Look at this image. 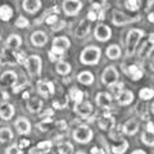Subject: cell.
Segmentation results:
<instances>
[{
	"mask_svg": "<svg viewBox=\"0 0 154 154\" xmlns=\"http://www.w3.org/2000/svg\"><path fill=\"white\" fill-rule=\"evenodd\" d=\"M100 55H102V50H100V48L91 45V46L85 48V49L82 50L80 59H81V63H82V64L94 66V64L99 63Z\"/></svg>",
	"mask_w": 154,
	"mask_h": 154,
	"instance_id": "6da1fadb",
	"label": "cell"
},
{
	"mask_svg": "<svg viewBox=\"0 0 154 154\" xmlns=\"http://www.w3.org/2000/svg\"><path fill=\"white\" fill-rule=\"evenodd\" d=\"M144 35L143 30L139 28H132L131 31H128L127 37H126V54L127 57H132L136 51V48L139 41L141 40V37Z\"/></svg>",
	"mask_w": 154,
	"mask_h": 154,
	"instance_id": "7a4b0ae2",
	"label": "cell"
},
{
	"mask_svg": "<svg viewBox=\"0 0 154 154\" xmlns=\"http://www.w3.org/2000/svg\"><path fill=\"white\" fill-rule=\"evenodd\" d=\"M26 69L28 72V75L31 77H36L41 73V58L38 55L32 54L25 60Z\"/></svg>",
	"mask_w": 154,
	"mask_h": 154,
	"instance_id": "3957f363",
	"label": "cell"
},
{
	"mask_svg": "<svg viewBox=\"0 0 154 154\" xmlns=\"http://www.w3.org/2000/svg\"><path fill=\"white\" fill-rule=\"evenodd\" d=\"M73 139L77 143L88 144L91 141V139H93V131H91V128L89 126L81 125V126H79L73 131Z\"/></svg>",
	"mask_w": 154,
	"mask_h": 154,
	"instance_id": "277c9868",
	"label": "cell"
},
{
	"mask_svg": "<svg viewBox=\"0 0 154 154\" xmlns=\"http://www.w3.org/2000/svg\"><path fill=\"white\" fill-rule=\"evenodd\" d=\"M71 45V41L66 36H59L55 37L53 40V46H51V53H54L55 55L62 58V55L64 54V51L68 49Z\"/></svg>",
	"mask_w": 154,
	"mask_h": 154,
	"instance_id": "5b68a950",
	"label": "cell"
},
{
	"mask_svg": "<svg viewBox=\"0 0 154 154\" xmlns=\"http://www.w3.org/2000/svg\"><path fill=\"white\" fill-rule=\"evenodd\" d=\"M113 23L116 26H125V25H128V23H134V22H137V21H140V16L139 17H128L126 16L125 13L122 12H119V11H114L113 12Z\"/></svg>",
	"mask_w": 154,
	"mask_h": 154,
	"instance_id": "8992f818",
	"label": "cell"
},
{
	"mask_svg": "<svg viewBox=\"0 0 154 154\" xmlns=\"http://www.w3.org/2000/svg\"><path fill=\"white\" fill-rule=\"evenodd\" d=\"M102 81H103V84L107 85V86H110L114 82H117L118 81V71L116 69L114 66H109L104 69L103 75H102Z\"/></svg>",
	"mask_w": 154,
	"mask_h": 154,
	"instance_id": "52a82bcc",
	"label": "cell"
},
{
	"mask_svg": "<svg viewBox=\"0 0 154 154\" xmlns=\"http://www.w3.org/2000/svg\"><path fill=\"white\" fill-rule=\"evenodd\" d=\"M37 91H38V94L42 95L44 98H50V96H53L55 93L54 84L50 82V81H46V80H40L37 82Z\"/></svg>",
	"mask_w": 154,
	"mask_h": 154,
	"instance_id": "ba28073f",
	"label": "cell"
},
{
	"mask_svg": "<svg viewBox=\"0 0 154 154\" xmlns=\"http://www.w3.org/2000/svg\"><path fill=\"white\" fill-rule=\"evenodd\" d=\"M82 8L81 0H64L63 2V11L67 16H76Z\"/></svg>",
	"mask_w": 154,
	"mask_h": 154,
	"instance_id": "9c48e42d",
	"label": "cell"
},
{
	"mask_svg": "<svg viewBox=\"0 0 154 154\" xmlns=\"http://www.w3.org/2000/svg\"><path fill=\"white\" fill-rule=\"evenodd\" d=\"M18 80V76L16 72L13 71H7L0 76V88L5 89V88H12V86L16 85Z\"/></svg>",
	"mask_w": 154,
	"mask_h": 154,
	"instance_id": "30bf717a",
	"label": "cell"
},
{
	"mask_svg": "<svg viewBox=\"0 0 154 154\" xmlns=\"http://www.w3.org/2000/svg\"><path fill=\"white\" fill-rule=\"evenodd\" d=\"M94 35H95V38L99 41H107L112 36V31L110 28L105 25H98L95 27V31H94Z\"/></svg>",
	"mask_w": 154,
	"mask_h": 154,
	"instance_id": "8fae6325",
	"label": "cell"
},
{
	"mask_svg": "<svg viewBox=\"0 0 154 154\" xmlns=\"http://www.w3.org/2000/svg\"><path fill=\"white\" fill-rule=\"evenodd\" d=\"M75 112L82 118H88L93 112V105L89 102H81L79 104H75Z\"/></svg>",
	"mask_w": 154,
	"mask_h": 154,
	"instance_id": "7c38bea8",
	"label": "cell"
},
{
	"mask_svg": "<svg viewBox=\"0 0 154 154\" xmlns=\"http://www.w3.org/2000/svg\"><path fill=\"white\" fill-rule=\"evenodd\" d=\"M14 126H16L18 134L21 135H27L31 131V123L28 122V119L25 117H19L16 122H14Z\"/></svg>",
	"mask_w": 154,
	"mask_h": 154,
	"instance_id": "4fadbf2b",
	"label": "cell"
},
{
	"mask_svg": "<svg viewBox=\"0 0 154 154\" xmlns=\"http://www.w3.org/2000/svg\"><path fill=\"white\" fill-rule=\"evenodd\" d=\"M98 125H99V127L102 128L103 131H110V130L114 127L116 121H114V118L112 117V116L105 114V116H103V117L99 118Z\"/></svg>",
	"mask_w": 154,
	"mask_h": 154,
	"instance_id": "5bb4252c",
	"label": "cell"
},
{
	"mask_svg": "<svg viewBox=\"0 0 154 154\" xmlns=\"http://www.w3.org/2000/svg\"><path fill=\"white\" fill-rule=\"evenodd\" d=\"M31 42L33 46H44L46 42H48V36L45 32L42 31H35L31 35Z\"/></svg>",
	"mask_w": 154,
	"mask_h": 154,
	"instance_id": "9a60e30c",
	"label": "cell"
},
{
	"mask_svg": "<svg viewBox=\"0 0 154 154\" xmlns=\"http://www.w3.org/2000/svg\"><path fill=\"white\" fill-rule=\"evenodd\" d=\"M51 145H53V143L51 141H41L40 144H37L36 146H33L30 149V154H46V153H49L50 152V149H51Z\"/></svg>",
	"mask_w": 154,
	"mask_h": 154,
	"instance_id": "2e32d148",
	"label": "cell"
},
{
	"mask_svg": "<svg viewBox=\"0 0 154 154\" xmlns=\"http://www.w3.org/2000/svg\"><path fill=\"white\" fill-rule=\"evenodd\" d=\"M89 31H90V21L88 18H85L80 22V25L77 26V28L75 30V36L82 38V37H85L86 35H88Z\"/></svg>",
	"mask_w": 154,
	"mask_h": 154,
	"instance_id": "e0dca14e",
	"label": "cell"
},
{
	"mask_svg": "<svg viewBox=\"0 0 154 154\" xmlns=\"http://www.w3.org/2000/svg\"><path fill=\"white\" fill-rule=\"evenodd\" d=\"M42 108V100L37 96H32V98L27 99V109L31 113H37L40 112Z\"/></svg>",
	"mask_w": 154,
	"mask_h": 154,
	"instance_id": "ac0fdd59",
	"label": "cell"
},
{
	"mask_svg": "<svg viewBox=\"0 0 154 154\" xmlns=\"http://www.w3.org/2000/svg\"><path fill=\"white\" fill-rule=\"evenodd\" d=\"M21 44H22L21 36L17 35V33H12V35L8 37V40H7V46H5V49L12 50V51H16L18 48L21 46Z\"/></svg>",
	"mask_w": 154,
	"mask_h": 154,
	"instance_id": "d6986e66",
	"label": "cell"
},
{
	"mask_svg": "<svg viewBox=\"0 0 154 154\" xmlns=\"http://www.w3.org/2000/svg\"><path fill=\"white\" fill-rule=\"evenodd\" d=\"M14 116V107L9 103H3L0 104V117L2 119H5V121H9L11 118H13Z\"/></svg>",
	"mask_w": 154,
	"mask_h": 154,
	"instance_id": "ffe728a7",
	"label": "cell"
},
{
	"mask_svg": "<svg viewBox=\"0 0 154 154\" xmlns=\"http://www.w3.org/2000/svg\"><path fill=\"white\" fill-rule=\"evenodd\" d=\"M95 100H96V104L103 109L109 108L110 104H112V96H110L108 93H99L98 95H96Z\"/></svg>",
	"mask_w": 154,
	"mask_h": 154,
	"instance_id": "44dd1931",
	"label": "cell"
},
{
	"mask_svg": "<svg viewBox=\"0 0 154 154\" xmlns=\"http://www.w3.org/2000/svg\"><path fill=\"white\" fill-rule=\"evenodd\" d=\"M23 9L27 12V13H36L38 9L41 8V2L40 0H23Z\"/></svg>",
	"mask_w": 154,
	"mask_h": 154,
	"instance_id": "7402d4cb",
	"label": "cell"
},
{
	"mask_svg": "<svg viewBox=\"0 0 154 154\" xmlns=\"http://www.w3.org/2000/svg\"><path fill=\"white\" fill-rule=\"evenodd\" d=\"M139 130V122L136 118H131L123 125V132L126 135H135Z\"/></svg>",
	"mask_w": 154,
	"mask_h": 154,
	"instance_id": "603a6c76",
	"label": "cell"
},
{
	"mask_svg": "<svg viewBox=\"0 0 154 154\" xmlns=\"http://www.w3.org/2000/svg\"><path fill=\"white\" fill-rule=\"evenodd\" d=\"M117 100L121 105H128L130 103H132L134 100V94L132 91H128V90H122L121 93L117 95Z\"/></svg>",
	"mask_w": 154,
	"mask_h": 154,
	"instance_id": "cb8c5ba5",
	"label": "cell"
},
{
	"mask_svg": "<svg viewBox=\"0 0 154 154\" xmlns=\"http://www.w3.org/2000/svg\"><path fill=\"white\" fill-rule=\"evenodd\" d=\"M127 149H128V141L122 137L118 139V144H113L112 145V152L114 154H123Z\"/></svg>",
	"mask_w": 154,
	"mask_h": 154,
	"instance_id": "d4e9b609",
	"label": "cell"
},
{
	"mask_svg": "<svg viewBox=\"0 0 154 154\" xmlns=\"http://www.w3.org/2000/svg\"><path fill=\"white\" fill-rule=\"evenodd\" d=\"M126 73L130 76V79L132 81H139L143 77V71L135 64L128 66V68L126 69Z\"/></svg>",
	"mask_w": 154,
	"mask_h": 154,
	"instance_id": "484cf974",
	"label": "cell"
},
{
	"mask_svg": "<svg viewBox=\"0 0 154 154\" xmlns=\"http://www.w3.org/2000/svg\"><path fill=\"white\" fill-rule=\"evenodd\" d=\"M0 63L2 64H16V58H14V51L4 49L3 50V55L0 58Z\"/></svg>",
	"mask_w": 154,
	"mask_h": 154,
	"instance_id": "4316f807",
	"label": "cell"
},
{
	"mask_svg": "<svg viewBox=\"0 0 154 154\" xmlns=\"http://www.w3.org/2000/svg\"><path fill=\"white\" fill-rule=\"evenodd\" d=\"M77 80H79L81 84H84V85H91L94 82V75L91 73V72H89V71H84V72H81V73L77 76Z\"/></svg>",
	"mask_w": 154,
	"mask_h": 154,
	"instance_id": "83f0119b",
	"label": "cell"
},
{
	"mask_svg": "<svg viewBox=\"0 0 154 154\" xmlns=\"http://www.w3.org/2000/svg\"><path fill=\"white\" fill-rule=\"evenodd\" d=\"M55 71L59 75H63V76L68 75L71 72V64L67 63V62H64V60H59L57 63V66H55Z\"/></svg>",
	"mask_w": 154,
	"mask_h": 154,
	"instance_id": "f1b7e54d",
	"label": "cell"
},
{
	"mask_svg": "<svg viewBox=\"0 0 154 154\" xmlns=\"http://www.w3.org/2000/svg\"><path fill=\"white\" fill-rule=\"evenodd\" d=\"M68 98H71L72 100H73L75 104H79V103H81L84 100V93L81 90L76 89V88H72L69 90V96Z\"/></svg>",
	"mask_w": 154,
	"mask_h": 154,
	"instance_id": "f546056e",
	"label": "cell"
},
{
	"mask_svg": "<svg viewBox=\"0 0 154 154\" xmlns=\"http://www.w3.org/2000/svg\"><path fill=\"white\" fill-rule=\"evenodd\" d=\"M107 57L109 59H118L121 57V49H119V46L116 44L110 45L107 49Z\"/></svg>",
	"mask_w": 154,
	"mask_h": 154,
	"instance_id": "4dcf8cb0",
	"label": "cell"
},
{
	"mask_svg": "<svg viewBox=\"0 0 154 154\" xmlns=\"http://www.w3.org/2000/svg\"><path fill=\"white\" fill-rule=\"evenodd\" d=\"M13 16V9L9 5H2L0 7V19L2 21H9Z\"/></svg>",
	"mask_w": 154,
	"mask_h": 154,
	"instance_id": "1f68e13d",
	"label": "cell"
},
{
	"mask_svg": "<svg viewBox=\"0 0 154 154\" xmlns=\"http://www.w3.org/2000/svg\"><path fill=\"white\" fill-rule=\"evenodd\" d=\"M13 137V132L9 127H2L0 128V141L7 143Z\"/></svg>",
	"mask_w": 154,
	"mask_h": 154,
	"instance_id": "d6a6232c",
	"label": "cell"
},
{
	"mask_svg": "<svg viewBox=\"0 0 154 154\" xmlns=\"http://www.w3.org/2000/svg\"><path fill=\"white\" fill-rule=\"evenodd\" d=\"M141 4V0H125V7L131 12H136L139 11Z\"/></svg>",
	"mask_w": 154,
	"mask_h": 154,
	"instance_id": "836d02e7",
	"label": "cell"
},
{
	"mask_svg": "<svg viewBox=\"0 0 154 154\" xmlns=\"http://www.w3.org/2000/svg\"><path fill=\"white\" fill-rule=\"evenodd\" d=\"M58 153L59 154H72L73 153V145L71 143H63L58 146Z\"/></svg>",
	"mask_w": 154,
	"mask_h": 154,
	"instance_id": "e575fe53",
	"label": "cell"
},
{
	"mask_svg": "<svg viewBox=\"0 0 154 154\" xmlns=\"http://www.w3.org/2000/svg\"><path fill=\"white\" fill-rule=\"evenodd\" d=\"M51 125H54V121H53L50 117H48V118L44 119V121H41L40 123H37V128L40 130V131L45 132V131H48V130H50Z\"/></svg>",
	"mask_w": 154,
	"mask_h": 154,
	"instance_id": "d590c367",
	"label": "cell"
},
{
	"mask_svg": "<svg viewBox=\"0 0 154 154\" xmlns=\"http://www.w3.org/2000/svg\"><path fill=\"white\" fill-rule=\"evenodd\" d=\"M141 140L145 145H149V146H153L154 145V140H153V132H149V131H145L143 135H141Z\"/></svg>",
	"mask_w": 154,
	"mask_h": 154,
	"instance_id": "8d00e7d4",
	"label": "cell"
},
{
	"mask_svg": "<svg viewBox=\"0 0 154 154\" xmlns=\"http://www.w3.org/2000/svg\"><path fill=\"white\" fill-rule=\"evenodd\" d=\"M154 95V91L153 89H149V88H145V89H141L140 90V98L143 100H150Z\"/></svg>",
	"mask_w": 154,
	"mask_h": 154,
	"instance_id": "74e56055",
	"label": "cell"
},
{
	"mask_svg": "<svg viewBox=\"0 0 154 154\" xmlns=\"http://www.w3.org/2000/svg\"><path fill=\"white\" fill-rule=\"evenodd\" d=\"M28 19L26 17H23V16H19L17 18V21H16V26L18 28H25V27H28Z\"/></svg>",
	"mask_w": 154,
	"mask_h": 154,
	"instance_id": "f35d334b",
	"label": "cell"
},
{
	"mask_svg": "<svg viewBox=\"0 0 154 154\" xmlns=\"http://www.w3.org/2000/svg\"><path fill=\"white\" fill-rule=\"evenodd\" d=\"M68 100H69V99H68V96H66L63 102H58V100H57V102L53 103V107L57 108V109H63V108L67 107V104H68Z\"/></svg>",
	"mask_w": 154,
	"mask_h": 154,
	"instance_id": "ab89813d",
	"label": "cell"
},
{
	"mask_svg": "<svg viewBox=\"0 0 154 154\" xmlns=\"http://www.w3.org/2000/svg\"><path fill=\"white\" fill-rule=\"evenodd\" d=\"M110 90L114 93V95L117 96L121 91L123 90V84H117V82H114L113 85H110Z\"/></svg>",
	"mask_w": 154,
	"mask_h": 154,
	"instance_id": "60d3db41",
	"label": "cell"
},
{
	"mask_svg": "<svg viewBox=\"0 0 154 154\" xmlns=\"http://www.w3.org/2000/svg\"><path fill=\"white\" fill-rule=\"evenodd\" d=\"M14 58H16L17 63H25V60H26V57L23 51H14Z\"/></svg>",
	"mask_w": 154,
	"mask_h": 154,
	"instance_id": "b9f144b4",
	"label": "cell"
},
{
	"mask_svg": "<svg viewBox=\"0 0 154 154\" xmlns=\"http://www.w3.org/2000/svg\"><path fill=\"white\" fill-rule=\"evenodd\" d=\"M5 154H22V149H19L18 145H11L7 149Z\"/></svg>",
	"mask_w": 154,
	"mask_h": 154,
	"instance_id": "7bdbcfd3",
	"label": "cell"
},
{
	"mask_svg": "<svg viewBox=\"0 0 154 154\" xmlns=\"http://www.w3.org/2000/svg\"><path fill=\"white\" fill-rule=\"evenodd\" d=\"M90 2V4L93 5L94 8H102V7H104L105 5V3H107V0H89Z\"/></svg>",
	"mask_w": 154,
	"mask_h": 154,
	"instance_id": "ee69618b",
	"label": "cell"
},
{
	"mask_svg": "<svg viewBox=\"0 0 154 154\" xmlns=\"http://www.w3.org/2000/svg\"><path fill=\"white\" fill-rule=\"evenodd\" d=\"M57 21H58V16H57V14H50V16L45 17V22L48 23V25H50V26L54 25Z\"/></svg>",
	"mask_w": 154,
	"mask_h": 154,
	"instance_id": "f6af8a7d",
	"label": "cell"
},
{
	"mask_svg": "<svg viewBox=\"0 0 154 154\" xmlns=\"http://www.w3.org/2000/svg\"><path fill=\"white\" fill-rule=\"evenodd\" d=\"M98 18V13H95L94 11H90L89 14H88V19L91 22V21H95V19Z\"/></svg>",
	"mask_w": 154,
	"mask_h": 154,
	"instance_id": "bcb514c9",
	"label": "cell"
},
{
	"mask_svg": "<svg viewBox=\"0 0 154 154\" xmlns=\"http://www.w3.org/2000/svg\"><path fill=\"white\" fill-rule=\"evenodd\" d=\"M91 154H107V153H105L103 149H100L98 146H94L93 149H91Z\"/></svg>",
	"mask_w": 154,
	"mask_h": 154,
	"instance_id": "7dc6e473",
	"label": "cell"
},
{
	"mask_svg": "<svg viewBox=\"0 0 154 154\" xmlns=\"http://www.w3.org/2000/svg\"><path fill=\"white\" fill-rule=\"evenodd\" d=\"M28 145H30V141L26 140V139H23V140H21V143H19L18 148H19V149H23V148H27Z\"/></svg>",
	"mask_w": 154,
	"mask_h": 154,
	"instance_id": "c3c4849f",
	"label": "cell"
},
{
	"mask_svg": "<svg viewBox=\"0 0 154 154\" xmlns=\"http://www.w3.org/2000/svg\"><path fill=\"white\" fill-rule=\"evenodd\" d=\"M53 114H54V110H53V109H49V110H46V112L42 113V114L40 116V117H41V118H44V117H46V118H48V117H51Z\"/></svg>",
	"mask_w": 154,
	"mask_h": 154,
	"instance_id": "681fc988",
	"label": "cell"
},
{
	"mask_svg": "<svg viewBox=\"0 0 154 154\" xmlns=\"http://www.w3.org/2000/svg\"><path fill=\"white\" fill-rule=\"evenodd\" d=\"M153 127H154V126H153V122H149V123H148V126H146V128H148L146 131H149V132H153V131H154Z\"/></svg>",
	"mask_w": 154,
	"mask_h": 154,
	"instance_id": "f907efd6",
	"label": "cell"
},
{
	"mask_svg": "<svg viewBox=\"0 0 154 154\" xmlns=\"http://www.w3.org/2000/svg\"><path fill=\"white\" fill-rule=\"evenodd\" d=\"M131 154H146V153L144 152V150H140V149H139V150H135V152H132Z\"/></svg>",
	"mask_w": 154,
	"mask_h": 154,
	"instance_id": "816d5d0a",
	"label": "cell"
},
{
	"mask_svg": "<svg viewBox=\"0 0 154 154\" xmlns=\"http://www.w3.org/2000/svg\"><path fill=\"white\" fill-rule=\"evenodd\" d=\"M153 16H154L153 13H150V14H149V16H148V19H149V21H150L152 23H153V21H154V19H153Z\"/></svg>",
	"mask_w": 154,
	"mask_h": 154,
	"instance_id": "f5cc1de1",
	"label": "cell"
},
{
	"mask_svg": "<svg viewBox=\"0 0 154 154\" xmlns=\"http://www.w3.org/2000/svg\"><path fill=\"white\" fill-rule=\"evenodd\" d=\"M23 99H28V93H27V91H26V93H23Z\"/></svg>",
	"mask_w": 154,
	"mask_h": 154,
	"instance_id": "db71d44e",
	"label": "cell"
},
{
	"mask_svg": "<svg viewBox=\"0 0 154 154\" xmlns=\"http://www.w3.org/2000/svg\"><path fill=\"white\" fill-rule=\"evenodd\" d=\"M99 19H104V12H102L99 14Z\"/></svg>",
	"mask_w": 154,
	"mask_h": 154,
	"instance_id": "11a10c76",
	"label": "cell"
},
{
	"mask_svg": "<svg viewBox=\"0 0 154 154\" xmlns=\"http://www.w3.org/2000/svg\"><path fill=\"white\" fill-rule=\"evenodd\" d=\"M76 154H85V153H84V152H77Z\"/></svg>",
	"mask_w": 154,
	"mask_h": 154,
	"instance_id": "9f6ffc18",
	"label": "cell"
}]
</instances>
